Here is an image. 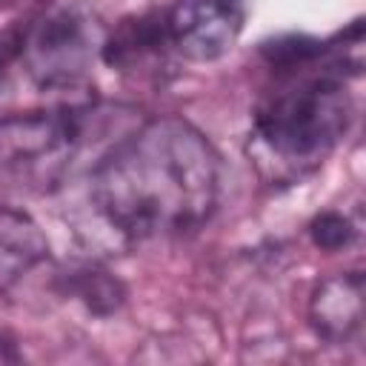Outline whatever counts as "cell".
<instances>
[{
	"mask_svg": "<svg viewBox=\"0 0 366 366\" xmlns=\"http://www.w3.org/2000/svg\"><path fill=\"white\" fill-rule=\"evenodd\" d=\"M223 166L209 137L183 117H154L117 137L92 166L97 214L129 240L180 237L220 203Z\"/></svg>",
	"mask_w": 366,
	"mask_h": 366,
	"instance_id": "1",
	"label": "cell"
},
{
	"mask_svg": "<svg viewBox=\"0 0 366 366\" xmlns=\"http://www.w3.org/2000/svg\"><path fill=\"white\" fill-rule=\"evenodd\" d=\"M340 43H326L329 57L323 69L315 66L326 51L306 66L277 71L280 83L257 103L249 154L266 180L295 183L312 174L349 132L355 103L346 86V69L360 71V20L349 31H340Z\"/></svg>",
	"mask_w": 366,
	"mask_h": 366,
	"instance_id": "2",
	"label": "cell"
},
{
	"mask_svg": "<svg viewBox=\"0 0 366 366\" xmlns=\"http://www.w3.org/2000/svg\"><path fill=\"white\" fill-rule=\"evenodd\" d=\"M117 106L69 103L0 117V183L49 194L77 169L94 134L109 132Z\"/></svg>",
	"mask_w": 366,
	"mask_h": 366,
	"instance_id": "3",
	"label": "cell"
},
{
	"mask_svg": "<svg viewBox=\"0 0 366 366\" xmlns=\"http://www.w3.org/2000/svg\"><path fill=\"white\" fill-rule=\"evenodd\" d=\"M20 71L40 92L80 89L100 60L106 29L100 17L77 0L43 6L20 29Z\"/></svg>",
	"mask_w": 366,
	"mask_h": 366,
	"instance_id": "4",
	"label": "cell"
},
{
	"mask_svg": "<svg viewBox=\"0 0 366 366\" xmlns=\"http://www.w3.org/2000/svg\"><path fill=\"white\" fill-rule=\"evenodd\" d=\"M246 0H174L166 9L172 49L192 63H214L237 43Z\"/></svg>",
	"mask_w": 366,
	"mask_h": 366,
	"instance_id": "5",
	"label": "cell"
},
{
	"mask_svg": "<svg viewBox=\"0 0 366 366\" xmlns=\"http://www.w3.org/2000/svg\"><path fill=\"white\" fill-rule=\"evenodd\" d=\"M309 323L329 343H349L363 329V274L337 272L323 277L309 297Z\"/></svg>",
	"mask_w": 366,
	"mask_h": 366,
	"instance_id": "6",
	"label": "cell"
},
{
	"mask_svg": "<svg viewBox=\"0 0 366 366\" xmlns=\"http://www.w3.org/2000/svg\"><path fill=\"white\" fill-rule=\"evenodd\" d=\"M169 49L172 40L166 11H149L123 20L112 34H106L100 60L117 71H137L146 69L152 60H163Z\"/></svg>",
	"mask_w": 366,
	"mask_h": 366,
	"instance_id": "7",
	"label": "cell"
},
{
	"mask_svg": "<svg viewBox=\"0 0 366 366\" xmlns=\"http://www.w3.org/2000/svg\"><path fill=\"white\" fill-rule=\"evenodd\" d=\"M49 257L43 229L20 209L0 206V292L23 280Z\"/></svg>",
	"mask_w": 366,
	"mask_h": 366,
	"instance_id": "8",
	"label": "cell"
},
{
	"mask_svg": "<svg viewBox=\"0 0 366 366\" xmlns=\"http://www.w3.org/2000/svg\"><path fill=\"white\" fill-rule=\"evenodd\" d=\"M63 283H66V295H71L74 300H80L89 312L94 315H112L123 306V297H126V289L123 283L97 269V266H77V269H69L63 274Z\"/></svg>",
	"mask_w": 366,
	"mask_h": 366,
	"instance_id": "9",
	"label": "cell"
},
{
	"mask_svg": "<svg viewBox=\"0 0 366 366\" xmlns=\"http://www.w3.org/2000/svg\"><path fill=\"white\" fill-rule=\"evenodd\" d=\"M309 237L323 252H340V249H349L357 240V226L349 214L329 209V212H320L309 223Z\"/></svg>",
	"mask_w": 366,
	"mask_h": 366,
	"instance_id": "10",
	"label": "cell"
},
{
	"mask_svg": "<svg viewBox=\"0 0 366 366\" xmlns=\"http://www.w3.org/2000/svg\"><path fill=\"white\" fill-rule=\"evenodd\" d=\"M14 69H20V31L3 29L0 31V106L11 94Z\"/></svg>",
	"mask_w": 366,
	"mask_h": 366,
	"instance_id": "11",
	"label": "cell"
}]
</instances>
